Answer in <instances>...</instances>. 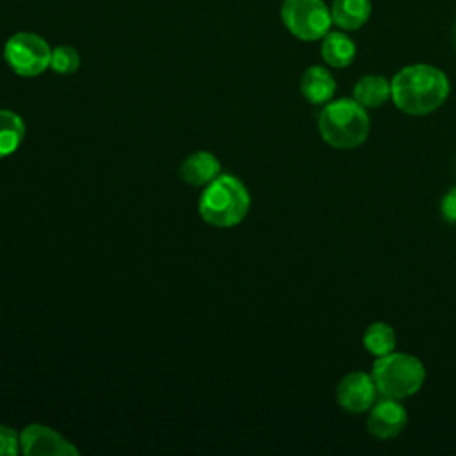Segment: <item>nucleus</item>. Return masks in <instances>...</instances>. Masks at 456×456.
<instances>
[{"label":"nucleus","mask_w":456,"mask_h":456,"mask_svg":"<svg viewBox=\"0 0 456 456\" xmlns=\"http://www.w3.org/2000/svg\"><path fill=\"white\" fill-rule=\"evenodd\" d=\"M390 86L395 107L410 116H424L436 110L449 94L445 73L429 64L403 68L395 73Z\"/></svg>","instance_id":"nucleus-1"},{"label":"nucleus","mask_w":456,"mask_h":456,"mask_svg":"<svg viewBox=\"0 0 456 456\" xmlns=\"http://www.w3.org/2000/svg\"><path fill=\"white\" fill-rule=\"evenodd\" d=\"M251 198L246 185L232 175H219L205 185L200 198V216L217 228L239 224L249 212Z\"/></svg>","instance_id":"nucleus-2"},{"label":"nucleus","mask_w":456,"mask_h":456,"mask_svg":"<svg viewBox=\"0 0 456 456\" xmlns=\"http://www.w3.org/2000/svg\"><path fill=\"white\" fill-rule=\"evenodd\" d=\"M369 128V114L354 98L328 102L319 116V132L333 148L349 150L360 146L365 142Z\"/></svg>","instance_id":"nucleus-3"},{"label":"nucleus","mask_w":456,"mask_h":456,"mask_svg":"<svg viewBox=\"0 0 456 456\" xmlns=\"http://www.w3.org/2000/svg\"><path fill=\"white\" fill-rule=\"evenodd\" d=\"M370 376L378 394L383 397L404 399L413 395L422 387L426 370L419 358L392 351L376 358Z\"/></svg>","instance_id":"nucleus-4"},{"label":"nucleus","mask_w":456,"mask_h":456,"mask_svg":"<svg viewBox=\"0 0 456 456\" xmlns=\"http://www.w3.org/2000/svg\"><path fill=\"white\" fill-rule=\"evenodd\" d=\"M281 20L289 32L301 41L322 39L333 23L322 0H283Z\"/></svg>","instance_id":"nucleus-5"},{"label":"nucleus","mask_w":456,"mask_h":456,"mask_svg":"<svg viewBox=\"0 0 456 456\" xmlns=\"http://www.w3.org/2000/svg\"><path fill=\"white\" fill-rule=\"evenodd\" d=\"M52 50L48 43L34 32H18L5 41L4 59L20 77H37L50 68Z\"/></svg>","instance_id":"nucleus-6"},{"label":"nucleus","mask_w":456,"mask_h":456,"mask_svg":"<svg viewBox=\"0 0 456 456\" xmlns=\"http://www.w3.org/2000/svg\"><path fill=\"white\" fill-rule=\"evenodd\" d=\"M20 451L27 456H75L78 449L55 429L28 424L20 433Z\"/></svg>","instance_id":"nucleus-7"},{"label":"nucleus","mask_w":456,"mask_h":456,"mask_svg":"<svg viewBox=\"0 0 456 456\" xmlns=\"http://www.w3.org/2000/svg\"><path fill=\"white\" fill-rule=\"evenodd\" d=\"M376 385L370 374L367 372H349L337 387V403L351 411L362 413L367 411L376 403Z\"/></svg>","instance_id":"nucleus-8"},{"label":"nucleus","mask_w":456,"mask_h":456,"mask_svg":"<svg viewBox=\"0 0 456 456\" xmlns=\"http://www.w3.org/2000/svg\"><path fill=\"white\" fill-rule=\"evenodd\" d=\"M406 422L408 417L403 404H399L397 399L383 397L372 404L367 419V428L376 438L388 440L397 436L406 428Z\"/></svg>","instance_id":"nucleus-9"},{"label":"nucleus","mask_w":456,"mask_h":456,"mask_svg":"<svg viewBox=\"0 0 456 456\" xmlns=\"http://www.w3.org/2000/svg\"><path fill=\"white\" fill-rule=\"evenodd\" d=\"M221 175V164L210 151H194L180 164V176L185 183L201 187Z\"/></svg>","instance_id":"nucleus-10"},{"label":"nucleus","mask_w":456,"mask_h":456,"mask_svg":"<svg viewBox=\"0 0 456 456\" xmlns=\"http://www.w3.org/2000/svg\"><path fill=\"white\" fill-rule=\"evenodd\" d=\"M301 93L314 105L328 103L335 93V78L326 68L310 66L301 77Z\"/></svg>","instance_id":"nucleus-11"},{"label":"nucleus","mask_w":456,"mask_h":456,"mask_svg":"<svg viewBox=\"0 0 456 456\" xmlns=\"http://www.w3.org/2000/svg\"><path fill=\"white\" fill-rule=\"evenodd\" d=\"M372 11L370 0H333L331 20L344 30H356L369 20Z\"/></svg>","instance_id":"nucleus-12"},{"label":"nucleus","mask_w":456,"mask_h":456,"mask_svg":"<svg viewBox=\"0 0 456 456\" xmlns=\"http://www.w3.org/2000/svg\"><path fill=\"white\" fill-rule=\"evenodd\" d=\"M353 98L365 109H374L392 98V86L381 75H365L354 84Z\"/></svg>","instance_id":"nucleus-13"},{"label":"nucleus","mask_w":456,"mask_h":456,"mask_svg":"<svg viewBox=\"0 0 456 456\" xmlns=\"http://www.w3.org/2000/svg\"><path fill=\"white\" fill-rule=\"evenodd\" d=\"M321 55L330 66L346 68L353 62L356 55V45L349 36L342 32H328L322 37Z\"/></svg>","instance_id":"nucleus-14"},{"label":"nucleus","mask_w":456,"mask_h":456,"mask_svg":"<svg viewBox=\"0 0 456 456\" xmlns=\"http://www.w3.org/2000/svg\"><path fill=\"white\" fill-rule=\"evenodd\" d=\"M25 135L23 119L7 109H0V159L14 153Z\"/></svg>","instance_id":"nucleus-15"},{"label":"nucleus","mask_w":456,"mask_h":456,"mask_svg":"<svg viewBox=\"0 0 456 456\" xmlns=\"http://www.w3.org/2000/svg\"><path fill=\"white\" fill-rule=\"evenodd\" d=\"M363 346L376 358L385 356L395 347V333L385 322H372L363 333Z\"/></svg>","instance_id":"nucleus-16"},{"label":"nucleus","mask_w":456,"mask_h":456,"mask_svg":"<svg viewBox=\"0 0 456 456\" xmlns=\"http://www.w3.org/2000/svg\"><path fill=\"white\" fill-rule=\"evenodd\" d=\"M80 66V55L78 52L69 45H61L52 50L50 57V68L59 75H69L75 73Z\"/></svg>","instance_id":"nucleus-17"},{"label":"nucleus","mask_w":456,"mask_h":456,"mask_svg":"<svg viewBox=\"0 0 456 456\" xmlns=\"http://www.w3.org/2000/svg\"><path fill=\"white\" fill-rule=\"evenodd\" d=\"M20 452V433L0 424V456H14Z\"/></svg>","instance_id":"nucleus-18"},{"label":"nucleus","mask_w":456,"mask_h":456,"mask_svg":"<svg viewBox=\"0 0 456 456\" xmlns=\"http://www.w3.org/2000/svg\"><path fill=\"white\" fill-rule=\"evenodd\" d=\"M442 216L449 224L456 226V185L451 187L442 200Z\"/></svg>","instance_id":"nucleus-19"},{"label":"nucleus","mask_w":456,"mask_h":456,"mask_svg":"<svg viewBox=\"0 0 456 456\" xmlns=\"http://www.w3.org/2000/svg\"><path fill=\"white\" fill-rule=\"evenodd\" d=\"M454 45H456V27H454Z\"/></svg>","instance_id":"nucleus-20"}]
</instances>
